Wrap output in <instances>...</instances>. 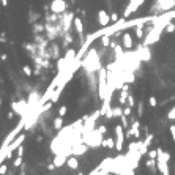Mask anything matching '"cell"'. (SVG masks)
<instances>
[{"instance_id":"cell-1","label":"cell","mask_w":175,"mask_h":175,"mask_svg":"<svg viewBox=\"0 0 175 175\" xmlns=\"http://www.w3.org/2000/svg\"><path fill=\"white\" fill-rule=\"evenodd\" d=\"M156 161H158V170L162 175H169V161H170V155L167 152H164L161 147L158 148V156H156Z\"/></svg>"},{"instance_id":"cell-2","label":"cell","mask_w":175,"mask_h":175,"mask_svg":"<svg viewBox=\"0 0 175 175\" xmlns=\"http://www.w3.org/2000/svg\"><path fill=\"white\" fill-rule=\"evenodd\" d=\"M11 109L16 112V115L19 117H27L30 112H32V107L29 106V101L24 99V98H19L11 103Z\"/></svg>"},{"instance_id":"cell-3","label":"cell","mask_w":175,"mask_h":175,"mask_svg":"<svg viewBox=\"0 0 175 175\" xmlns=\"http://www.w3.org/2000/svg\"><path fill=\"white\" fill-rule=\"evenodd\" d=\"M103 139H104V134L101 133L98 128H95V130L90 133V136L84 139V142L90 147V148H99L101 144H103Z\"/></svg>"},{"instance_id":"cell-4","label":"cell","mask_w":175,"mask_h":175,"mask_svg":"<svg viewBox=\"0 0 175 175\" xmlns=\"http://www.w3.org/2000/svg\"><path fill=\"white\" fill-rule=\"evenodd\" d=\"M73 21H74V13L73 11H65L62 16H60V24H62V29H63V33L66 32H71V25H73Z\"/></svg>"},{"instance_id":"cell-5","label":"cell","mask_w":175,"mask_h":175,"mask_svg":"<svg viewBox=\"0 0 175 175\" xmlns=\"http://www.w3.org/2000/svg\"><path fill=\"white\" fill-rule=\"evenodd\" d=\"M123 125H117L115 126V130H114V133H115V150L117 152H123V144H125V133H123Z\"/></svg>"},{"instance_id":"cell-6","label":"cell","mask_w":175,"mask_h":175,"mask_svg":"<svg viewBox=\"0 0 175 175\" xmlns=\"http://www.w3.org/2000/svg\"><path fill=\"white\" fill-rule=\"evenodd\" d=\"M49 11L52 13H57V14H63L66 10H68V2L66 0H52L49 3Z\"/></svg>"},{"instance_id":"cell-7","label":"cell","mask_w":175,"mask_h":175,"mask_svg":"<svg viewBox=\"0 0 175 175\" xmlns=\"http://www.w3.org/2000/svg\"><path fill=\"white\" fill-rule=\"evenodd\" d=\"M24 141H25V134H17V136L14 137L13 142L6 147V159H10V158H11V156H13V152L17 150V147H19Z\"/></svg>"},{"instance_id":"cell-8","label":"cell","mask_w":175,"mask_h":175,"mask_svg":"<svg viewBox=\"0 0 175 175\" xmlns=\"http://www.w3.org/2000/svg\"><path fill=\"white\" fill-rule=\"evenodd\" d=\"M90 147L85 144V142H77L73 145V150H71V155H74V156H82V155H85L88 152Z\"/></svg>"},{"instance_id":"cell-9","label":"cell","mask_w":175,"mask_h":175,"mask_svg":"<svg viewBox=\"0 0 175 175\" xmlns=\"http://www.w3.org/2000/svg\"><path fill=\"white\" fill-rule=\"evenodd\" d=\"M96 21L101 27H106L110 24V14L106 11V10H99L98 14H96Z\"/></svg>"},{"instance_id":"cell-10","label":"cell","mask_w":175,"mask_h":175,"mask_svg":"<svg viewBox=\"0 0 175 175\" xmlns=\"http://www.w3.org/2000/svg\"><path fill=\"white\" fill-rule=\"evenodd\" d=\"M48 51H49L51 59H54V60H59V59H60V44H59V43L51 41L49 46H48Z\"/></svg>"},{"instance_id":"cell-11","label":"cell","mask_w":175,"mask_h":175,"mask_svg":"<svg viewBox=\"0 0 175 175\" xmlns=\"http://www.w3.org/2000/svg\"><path fill=\"white\" fill-rule=\"evenodd\" d=\"M122 44H123V48L126 51H131L134 48V41H133V35L130 32H125L122 35Z\"/></svg>"},{"instance_id":"cell-12","label":"cell","mask_w":175,"mask_h":175,"mask_svg":"<svg viewBox=\"0 0 175 175\" xmlns=\"http://www.w3.org/2000/svg\"><path fill=\"white\" fill-rule=\"evenodd\" d=\"M66 166H68V169H71V170L79 169V159H77V156L70 155V156H68V159H66Z\"/></svg>"},{"instance_id":"cell-13","label":"cell","mask_w":175,"mask_h":175,"mask_svg":"<svg viewBox=\"0 0 175 175\" xmlns=\"http://www.w3.org/2000/svg\"><path fill=\"white\" fill-rule=\"evenodd\" d=\"M66 159H68V156L66 155H62V153H57L54 156V164L57 166V169H60L63 164H66Z\"/></svg>"},{"instance_id":"cell-14","label":"cell","mask_w":175,"mask_h":175,"mask_svg":"<svg viewBox=\"0 0 175 175\" xmlns=\"http://www.w3.org/2000/svg\"><path fill=\"white\" fill-rule=\"evenodd\" d=\"M110 38H112V36H110V35H107V33H103V35H101L98 40H99L101 46H104V48H110V44H112V40H110Z\"/></svg>"},{"instance_id":"cell-15","label":"cell","mask_w":175,"mask_h":175,"mask_svg":"<svg viewBox=\"0 0 175 175\" xmlns=\"http://www.w3.org/2000/svg\"><path fill=\"white\" fill-rule=\"evenodd\" d=\"M52 128H54V131H60L62 128H63V117L57 115L54 118V123H52Z\"/></svg>"},{"instance_id":"cell-16","label":"cell","mask_w":175,"mask_h":175,"mask_svg":"<svg viewBox=\"0 0 175 175\" xmlns=\"http://www.w3.org/2000/svg\"><path fill=\"white\" fill-rule=\"evenodd\" d=\"M101 147H104V148H115V139H112V137H107V139H103V144H101Z\"/></svg>"},{"instance_id":"cell-17","label":"cell","mask_w":175,"mask_h":175,"mask_svg":"<svg viewBox=\"0 0 175 175\" xmlns=\"http://www.w3.org/2000/svg\"><path fill=\"white\" fill-rule=\"evenodd\" d=\"M142 142L144 141H139V139H137L136 142H131L130 145H128V152H139L141 147H142Z\"/></svg>"},{"instance_id":"cell-18","label":"cell","mask_w":175,"mask_h":175,"mask_svg":"<svg viewBox=\"0 0 175 175\" xmlns=\"http://www.w3.org/2000/svg\"><path fill=\"white\" fill-rule=\"evenodd\" d=\"M32 30H33V33H44V30H46V24L35 22V24H32Z\"/></svg>"},{"instance_id":"cell-19","label":"cell","mask_w":175,"mask_h":175,"mask_svg":"<svg viewBox=\"0 0 175 175\" xmlns=\"http://www.w3.org/2000/svg\"><path fill=\"white\" fill-rule=\"evenodd\" d=\"M112 112H114V118H120L123 115V106L118 104V106H112Z\"/></svg>"},{"instance_id":"cell-20","label":"cell","mask_w":175,"mask_h":175,"mask_svg":"<svg viewBox=\"0 0 175 175\" xmlns=\"http://www.w3.org/2000/svg\"><path fill=\"white\" fill-rule=\"evenodd\" d=\"M29 16H30V17H29V22H30V24L38 22V21H40V17H41V14H40V13H33V11H30V13H29Z\"/></svg>"},{"instance_id":"cell-21","label":"cell","mask_w":175,"mask_h":175,"mask_svg":"<svg viewBox=\"0 0 175 175\" xmlns=\"http://www.w3.org/2000/svg\"><path fill=\"white\" fill-rule=\"evenodd\" d=\"M22 73H24L27 77H32V76H33V70H32V66H29V65H24V66H22Z\"/></svg>"},{"instance_id":"cell-22","label":"cell","mask_w":175,"mask_h":175,"mask_svg":"<svg viewBox=\"0 0 175 175\" xmlns=\"http://www.w3.org/2000/svg\"><path fill=\"white\" fill-rule=\"evenodd\" d=\"M120 122H122V125H123V128H125V131H126V130H130V126H131V125H130V122H128V117H126L125 114L120 117Z\"/></svg>"},{"instance_id":"cell-23","label":"cell","mask_w":175,"mask_h":175,"mask_svg":"<svg viewBox=\"0 0 175 175\" xmlns=\"http://www.w3.org/2000/svg\"><path fill=\"white\" fill-rule=\"evenodd\" d=\"M144 117V101H139L137 103V118Z\"/></svg>"},{"instance_id":"cell-24","label":"cell","mask_w":175,"mask_h":175,"mask_svg":"<svg viewBox=\"0 0 175 175\" xmlns=\"http://www.w3.org/2000/svg\"><path fill=\"white\" fill-rule=\"evenodd\" d=\"M164 32H166V33H173V32H175V24H173V21H170L167 25H166Z\"/></svg>"},{"instance_id":"cell-25","label":"cell","mask_w":175,"mask_h":175,"mask_svg":"<svg viewBox=\"0 0 175 175\" xmlns=\"http://www.w3.org/2000/svg\"><path fill=\"white\" fill-rule=\"evenodd\" d=\"M167 120H169V122H173V120H175V104L170 107V110L167 112Z\"/></svg>"},{"instance_id":"cell-26","label":"cell","mask_w":175,"mask_h":175,"mask_svg":"<svg viewBox=\"0 0 175 175\" xmlns=\"http://www.w3.org/2000/svg\"><path fill=\"white\" fill-rule=\"evenodd\" d=\"M57 114H59L60 117H65V115L68 114V106H60L59 110H57Z\"/></svg>"},{"instance_id":"cell-27","label":"cell","mask_w":175,"mask_h":175,"mask_svg":"<svg viewBox=\"0 0 175 175\" xmlns=\"http://www.w3.org/2000/svg\"><path fill=\"white\" fill-rule=\"evenodd\" d=\"M125 106H130V107H134V96L130 93L128 95V99H126V104Z\"/></svg>"},{"instance_id":"cell-28","label":"cell","mask_w":175,"mask_h":175,"mask_svg":"<svg viewBox=\"0 0 175 175\" xmlns=\"http://www.w3.org/2000/svg\"><path fill=\"white\" fill-rule=\"evenodd\" d=\"M120 19H122V17L118 16L117 13H112V14H110V24H115V22H118Z\"/></svg>"},{"instance_id":"cell-29","label":"cell","mask_w":175,"mask_h":175,"mask_svg":"<svg viewBox=\"0 0 175 175\" xmlns=\"http://www.w3.org/2000/svg\"><path fill=\"white\" fill-rule=\"evenodd\" d=\"M22 164V156H16V159L13 161V167H21Z\"/></svg>"},{"instance_id":"cell-30","label":"cell","mask_w":175,"mask_h":175,"mask_svg":"<svg viewBox=\"0 0 175 175\" xmlns=\"http://www.w3.org/2000/svg\"><path fill=\"white\" fill-rule=\"evenodd\" d=\"M148 104H150V107H156V106H158V99H156V96H150L148 98Z\"/></svg>"},{"instance_id":"cell-31","label":"cell","mask_w":175,"mask_h":175,"mask_svg":"<svg viewBox=\"0 0 175 175\" xmlns=\"http://www.w3.org/2000/svg\"><path fill=\"white\" fill-rule=\"evenodd\" d=\"M6 172H8V166L5 162H2V164H0V175H5Z\"/></svg>"},{"instance_id":"cell-32","label":"cell","mask_w":175,"mask_h":175,"mask_svg":"<svg viewBox=\"0 0 175 175\" xmlns=\"http://www.w3.org/2000/svg\"><path fill=\"white\" fill-rule=\"evenodd\" d=\"M131 112H133V107H130V106H125V107H123V114H125L126 117H130Z\"/></svg>"},{"instance_id":"cell-33","label":"cell","mask_w":175,"mask_h":175,"mask_svg":"<svg viewBox=\"0 0 175 175\" xmlns=\"http://www.w3.org/2000/svg\"><path fill=\"white\" fill-rule=\"evenodd\" d=\"M147 156H148V158H156V156H158V148L150 150L148 153H147Z\"/></svg>"},{"instance_id":"cell-34","label":"cell","mask_w":175,"mask_h":175,"mask_svg":"<svg viewBox=\"0 0 175 175\" xmlns=\"http://www.w3.org/2000/svg\"><path fill=\"white\" fill-rule=\"evenodd\" d=\"M169 131H170V136H172V139H173V144H175V125L169 126Z\"/></svg>"},{"instance_id":"cell-35","label":"cell","mask_w":175,"mask_h":175,"mask_svg":"<svg viewBox=\"0 0 175 175\" xmlns=\"http://www.w3.org/2000/svg\"><path fill=\"white\" fill-rule=\"evenodd\" d=\"M17 156H24V145H19V147H17Z\"/></svg>"},{"instance_id":"cell-36","label":"cell","mask_w":175,"mask_h":175,"mask_svg":"<svg viewBox=\"0 0 175 175\" xmlns=\"http://www.w3.org/2000/svg\"><path fill=\"white\" fill-rule=\"evenodd\" d=\"M16 115V112H14V110H10V112H8L6 114V118H8V120H11V118Z\"/></svg>"},{"instance_id":"cell-37","label":"cell","mask_w":175,"mask_h":175,"mask_svg":"<svg viewBox=\"0 0 175 175\" xmlns=\"http://www.w3.org/2000/svg\"><path fill=\"white\" fill-rule=\"evenodd\" d=\"M57 169V166H55L54 162H51V164H48V170H55Z\"/></svg>"},{"instance_id":"cell-38","label":"cell","mask_w":175,"mask_h":175,"mask_svg":"<svg viewBox=\"0 0 175 175\" xmlns=\"http://www.w3.org/2000/svg\"><path fill=\"white\" fill-rule=\"evenodd\" d=\"M144 3H145V0H137V10H139V8H141Z\"/></svg>"},{"instance_id":"cell-39","label":"cell","mask_w":175,"mask_h":175,"mask_svg":"<svg viewBox=\"0 0 175 175\" xmlns=\"http://www.w3.org/2000/svg\"><path fill=\"white\" fill-rule=\"evenodd\" d=\"M0 3H2V6H8V0H0Z\"/></svg>"},{"instance_id":"cell-40","label":"cell","mask_w":175,"mask_h":175,"mask_svg":"<svg viewBox=\"0 0 175 175\" xmlns=\"http://www.w3.org/2000/svg\"><path fill=\"white\" fill-rule=\"evenodd\" d=\"M0 59H2V60H6L8 55H6V54H2V55H0Z\"/></svg>"},{"instance_id":"cell-41","label":"cell","mask_w":175,"mask_h":175,"mask_svg":"<svg viewBox=\"0 0 175 175\" xmlns=\"http://www.w3.org/2000/svg\"><path fill=\"white\" fill-rule=\"evenodd\" d=\"M0 106H2V98H0Z\"/></svg>"},{"instance_id":"cell-42","label":"cell","mask_w":175,"mask_h":175,"mask_svg":"<svg viewBox=\"0 0 175 175\" xmlns=\"http://www.w3.org/2000/svg\"><path fill=\"white\" fill-rule=\"evenodd\" d=\"M106 2H110V0H106Z\"/></svg>"},{"instance_id":"cell-43","label":"cell","mask_w":175,"mask_h":175,"mask_svg":"<svg viewBox=\"0 0 175 175\" xmlns=\"http://www.w3.org/2000/svg\"><path fill=\"white\" fill-rule=\"evenodd\" d=\"M0 11H2V10H0Z\"/></svg>"}]
</instances>
